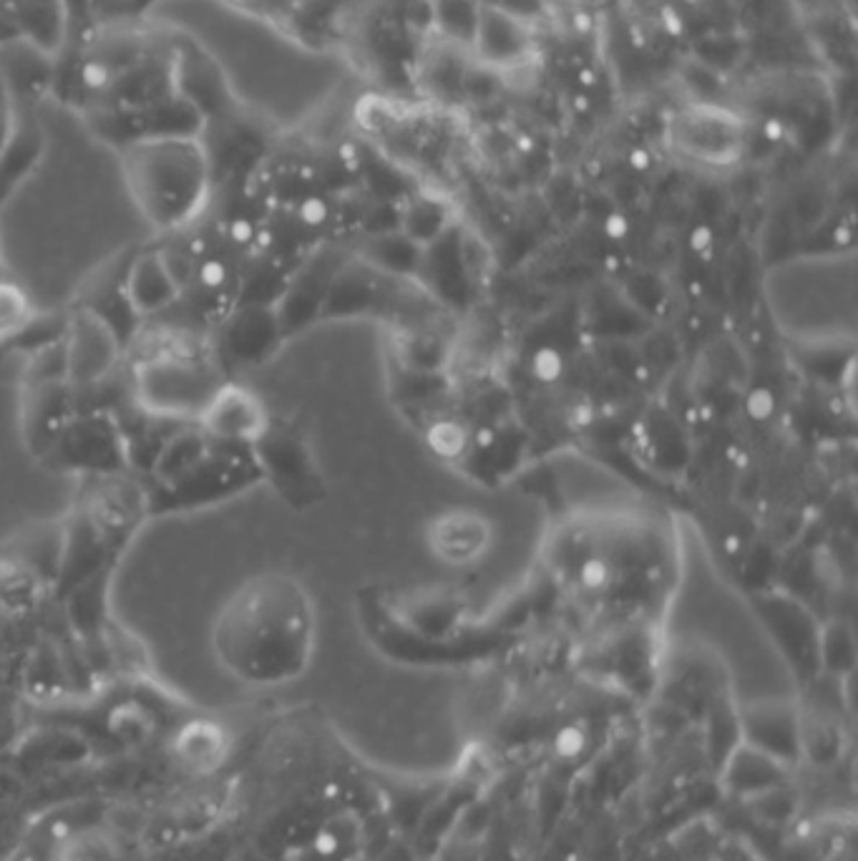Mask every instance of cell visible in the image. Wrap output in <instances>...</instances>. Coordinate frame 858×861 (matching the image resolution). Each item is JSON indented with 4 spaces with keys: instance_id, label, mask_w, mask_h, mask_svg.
I'll list each match as a JSON object with an SVG mask.
<instances>
[{
    "instance_id": "44dd1931",
    "label": "cell",
    "mask_w": 858,
    "mask_h": 861,
    "mask_svg": "<svg viewBox=\"0 0 858 861\" xmlns=\"http://www.w3.org/2000/svg\"><path fill=\"white\" fill-rule=\"evenodd\" d=\"M451 227L453 220L448 207L435 197H413L411 204L400 214V232L421 248L431 245Z\"/></svg>"
},
{
    "instance_id": "52a82bcc",
    "label": "cell",
    "mask_w": 858,
    "mask_h": 861,
    "mask_svg": "<svg viewBox=\"0 0 858 861\" xmlns=\"http://www.w3.org/2000/svg\"><path fill=\"white\" fill-rule=\"evenodd\" d=\"M662 142L682 164L723 172L742 162L751 129L748 118L735 108L715 101H690L667 114Z\"/></svg>"
},
{
    "instance_id": "7402d4cb",
    "label": "cell",
    "mask_w": 858,
    "mask_h": 861,
    "mask_svg": "<svg viewBox=\"0 0 858 861\" xmlns=\"http://www.w3.org/2000/svg\"><path fill=\"white\" fill-rule=\"evenodd\" d=\"M818 662H821V673L834 675V678H841V675H848L853 670L856 642H853V632L846 622L831 620V622L821 625Z\"/></svg>"
},
{
    "instance_id": "8fae6325",
    "label": "cell",
    "mask_w": 858,
    "mask_h": 861,
    "mask_svg": "<svg viewBox=\"0 0 858 861\" xmlns=\"http://www.w3.org/2000/svg\"><path fill=\"white\" fill-rule=\"evenodd\" d=\"M43 451L69 469L107 476L124 472L129 444L124 428L108 413L91 411L69 416Z\"/></svg>"
},
{
    "instance_id": "9c48e42d",
    "label": "cell",
    "mask_w": 858,
    "mask_h": 861,
    "mask_svg": "<svg viewBox=\"0 0 858 861\" xmlns=\"http://www.w3.org/2000/svg\"><path fill=\"white\" fill-rule=\"evenodd\" d=\"M751 607L765 635L773 640L788 668L803 685L816 683L821 675L818 640L821 622L803 602L786 590L758 587L751 592Z\"/></svg>"
},
{
    "instance_id": "277c9868",
    "label": "cell",
    "mask_w": 858,
    "mask_h": 861,
    "mask_svg": "<svg viewBox=\"0 0 858 861\" xmlns=\"http://www.w3.org/2000/svg\"><path fill=\"white\" fill-rule=\"evenodd\" d=\"M117 156L129 200L156 232H184L210 210L214 172L204 134L139 139Z\"/></svg>"
},
{
    "instance_id": "d6986e66",
    "label": "cell",
    "mask_w": 858,
    "mask_h": 861,
    "mask_svg": "<svg viewBox=\"0 0 858 861\" xmlns=\"http://www.w3.org/2000/svg\"><path fill=\"white\" fill-rule=\"evenodd\" d=\"M742 731L748 744L765 755L788 761L800 748V718L783 703H758L745 710Z\"/></svg>"
},
{
    "instance_id": "603a6c76",
    "label": "cell",
    "mask_w": 858,
    "mask_h": 861,
    "mask_svg": "<svg viewBox=\"0 0 858 861\" xmlns=\"http://www.w3.org/2000/svg\"><path fill=\"white\" fill-rule=\"evenodd\" d=\"M76 79L89 96H108L117 89L121 71L117 69V63L107 59L104 53H91V56L79 61Z\"/></svg>"
},
{
    "instance_id": "6da1fadb",
    "label": "cell",
    "mask_w": 858,
    "mask_h": 861,
    "mask_svg": "<svg viewBox=\"0 0 858 861\" xmlns=\"http://www.w3.org/2000/svg\"><path fill=\"white\" fill-rule=\"evenodd\" d=\"M210 11L229 36L189 33L219 71L232 104L262 126L305 131L353 107L358 73L332 48L318 46L277 23L272 15L207 0Z\"/></svg>"
},
{
    "instance_id": "7c38bea8",
    "label": "cell",
    "mask_w": 858,
    "mask_h": 861,
    "mask_svg": "<svg viewBox=\"0 0 858 861\" xmlns=\"http://www.w3.org/2000/svg\"><path fill=\"white\" fill-rule=\"evenodd\" d=\"M284 341L275 303L265 300H239L214 323L210 335V345L224 370L262 363L277 353Z\"/></svg>"
},
{
    "instance_id": "5bb4252c",
    "label": "cell",
    "mask_w": 858,
    "mask_h": 861,
    "mask_svg": "<svg viewBox=\"0 0 858 861\" xmlns=\"http://www.w3.org/2000/svg\"><path fill=\"white\" fill-rule=\"evenodd\" d=\"M56 61L23 36L0 43V94L11 108H38L51 98L56 83Z\"/></svg>"
},
{
    "instance_id": "e0dca14e",
    "label": "cell",
    "mask_w": 858,
    "mask_h": 861,
    "mask_svg": "<svg viewBox=\"0 0 858 861\" xmlns=\"http://www.w3.org/2000/svg\"><path fill=\"white\" fill-rule=\"evenodd\" d=\"M425 544L446 565H471L491 549L494 527L476 509L453 507L428 521Z\"/></svg>"
},
{
    "instance_id": "8992f818",
    "label": "cell",
    "mask_w": 858,
    "mask_h": 861,
    "mask_svg": "<svg viewBox=\"0 0 858 861\" xmlns=\"http://www.w3.org/2000/svg\"><path fill=\"white\" fill-rule=\"evenodd\" d=\"M259 482L252 446L210 436L197 424H182L154 454L149 511L207 507Z\"/></svg>"
},
{
    "instance_id": "cb8c5ba5",
    "label": "cell",
    "mask_w": 858,
    "mask_h": 861,
    "mask_svg": "<svg viewBox=\"0 0 858 861\" xmlns=\"http://www.w3.org/2000/svg\"><path fill=\"white\" fill-rule=\"evenodd\" d=\"M589 748V733L582 723H564L552 735V751L559 761H576Z\"/></svg>"
},
{
    "instance_id": "ffe728a7",
    "label": "cell",
    "mask_w": 858,
    "mask_h": 861,
    "mask_svg": "<svg viewBox=\"0 0 858 861\" xmlns=\"http://www.w3.org/2000/svg\"><path fill=\"white\" fill-rule=\"evenodd\" d=\"M483 0H431V25L438 41L469 56Z\"/></svg>"
},
{
    "instance_id": "2e32d148",
    "label": "cell",
    "mask_w": 858,
    "mask_h": 861,
    "mask_svg": "<svg viewBox=\"0 0 858 861\" xmlns=\"http://www.w3.org/2000/svg\"><path fill=\"white\" fill-rule=\"evenodd\" d=\"M270 421L265 403L245 386L224 380L194 424L210 436L252 446Z\"/></svg>"
},
{
    "instance_id": "3957f363",
    "label": "cell",
    "mask_w": 858,
    "mask_h": 861,
    "mask_svg": "<svg viewBox=\"0 0 858 861\" xmlns=\"http://www.w3.org/2000/svg\"><path fill=\"white\" fill-rule=\"evenodd\" d=\"M549 557L566 590L587 602H647L667 577L659 534L624 517L566 527Z\"/></svg>"
},
{
    "instance_id": "ac0fdd59",
    "label": "cell",
    "mask_w": 858,
    "mask_h": 861,
    "mask_svg": "<svg viewBox=\"0 0 858 861\" xmlns=\"http://www.w3.org/2000/svg\"><path fill=\"white\" fill-rule=\"evenodd\" d=\"M121 293L134 318H154L179 300V287L169 270L162 248L139 255L121 277Z\"/></svg>"
},
{
    "instance_id": "9a60e30c",
    "label": "cell",
    "mask_w": 858,
    "mask_h": 861,
    "mask_svg": "<svg viewBox=\"0 0 858 861\" xmlns=\"http://www.w3.org/2000/svg\"><path fill=\"white\" fill-rule=\"evenodd\" d=\"M69 331V338H63L66 380L94 383L107 376L121 351V338L117 331L91 307H83Z\"/></svg>"
},
{
    "instance_id": "ba28073f",
    "label": "cell",
    "mask_w": 858,
    "mask_h": 861,
    "mask_svg": "<svg viewBox=\"0 0 858 861\" xmlns=\"http://www.w3.org/2000/svg\"><path fill=\"white\" fill-rule=\"evenodd\" d=\"M252 454L262 482L270 484L287 507L305 511L322 501L325 479L305 434L293 421L270 416L265 431L252 444Z\"/></svg>"
},
{
    "instance_id": "7a4b0ae2",
    "label": "cell",
    "mask_w": 858,
    "mask_h": 861,
    "mask_svg": "<svg viewBox=\"0 0 858 861\" xmlns=\"http://www.w3.org/2000/svg\"><path fill=\"white\" fill-rule=\"evenodd\" d=\"M315 640V607L305 585L267 569L245 579L217 613L212 642L227 670L249 683L300 675Z\"/></svg>"
},
{
    "instance_id": "d4e9b609",
    "label": "cell",
    "mask_w": 858,
    "mask_h": 861,
    "mask_svg": "<svg viewBox=\"0 0 858 861\" xmlns=\"http://www.w3.org/2000/svg\"><path fill=\"white\" fill-rule=\"evenodd\" d=\"M312 849L315 854H320L322 859H330V856H335L338 851H340V837L332 831V828H322L315 834L312 838Z\"/></svg>"
},
{
    "instance_id": "484cf974",
    "label": "cell",
    "mask_w": 858,
    "mask_h": 861,
    "mask_svg": "<svg viewBox=\"0 0 858 861\" xmlns=\"http://www.w3.org/2000/svg\"><path fill=\"white\" fill-rule=\"evenodd\" d=\"M11 129H13V108L11 104L5 101V96L0 94V154L5 149V144L11 139Z\"/></svg>"
},
{
    "instance_id": "5b68a950",
    "label": "cell",
    "mask_w": 858,
    "mask_h": 861,
    "mask_svg": "<svg viewBox=\"0 0 858 861\" xmlns=\"http://www.w3.org/2000/svg\"><path fill=\"white\" fill-rule=\"evenodd\" d=\"M131 351H136L131 368L136 406L144 416L159 421L194 424L227 380L210 335L200 338L194 331L179 328L142 331Z\"/></svg>"
},
{
    "instance_id": "4fadbf2b",
    "label": "cell",
    "mask_w": 858,
    "mask_h": 861,
    "mask_svg": "<svg viewBox=\"0 0 858 861\" xmlns=\"http://www.w3.org/2000/svg\"><path fill=\"white\" fill-rule=\"evenodd\" d=\"M345 257L348 255H342L335 248L310 249L290 270L280 295L275 300L284 338H293L294 332L305 331L312 323H318L330 283Z\"/></svg>"
},
{
    "instance_id": "30bf717a",
    "label": "cell",
    "mask_w": 858,
    "mask_h": 861,
    "mask_svg": "<svg viewBox=\"0 0 858 861\" xmlns=\"http://www.w3.org/2000/svg\"><path fill=\"white\" fill-rule=\"evenodd\" d=\"M469 56L499 79L524 76L539 56L536 28L521 13L483 0Z\"/></svg>"
}]
</instances>
